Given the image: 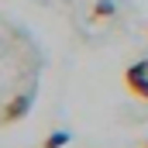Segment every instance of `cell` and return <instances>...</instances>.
<instances>
[{
	"label": "cell",
	"instance_id": "6da1fadb",
	"mask_svg": "<svg viewBox=\"0 0 148 148\" xmlns=\"http://www.w3.org/2000/svg\"><path fill=\"white\" fill-rule=\"evenodd\" d=\"M124 86H127L138 100H148V59L134 62V66L124 73Z\"/></svg>",
	"mask_w": 148,
	"mask_h": 148
},
{
	"label": "cell",
	"instance_id": "7a4b0ae2",
	"mask_svg": "<svg viewBox=\"0 0 148 148\" xmlns=\"http://www.w3.org/2000/svg\"><path fill=\"white\" fill-rule=\"evenodd\" d=\"M31 100H35V93L28 90V93H21V97H14V100H7L3 103V114H0V124H14V121H21L28 107H31Z\"/></svg>",
	"mask_w": 148,
	"mask_h": 148
},
{
	"label": "cell",
	"instance_id": "277c9868",
	"mask_svg": "<svg viewBox=\"0 0 148 148\" xmlns=\"http://www.w3.org/2000/svg\"><path fill=\"white\" fill-rule=\"evenodd\" d=\"M145 148H148V141H145Z\"/></svg>",
	"mask_w": 148,
	"mask_h": 148
},
{
	"label": "cell",
	"instance_id": "3957f363",
	"mask_svg": "<svg viewBox=\"0 0 148 148\" xmlns=\"http://www.w3.org/2000/svg\"><path fill=\"white\" fill-rule=\"evenodd\" d=\"M66 141H69V134H66V131H52V134L45 138V145H41V148H62Z\"/></svg>",
	"mask_w": 148,
	"mask_h": 148
}]
</instances>
